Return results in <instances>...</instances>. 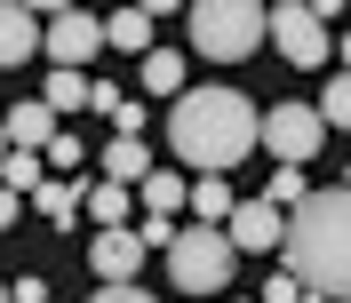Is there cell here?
Listing matches in <instances>:
<instances>
[{"label":"cell","instance_id":"20","mask_svg":"<svg viewBox=\"0 0 351 303\" xmlns=\"http://www.w3.org/2000/svg\"><path fill=\"white\" fill-rule=\"evenodd\" d=\"M0 184H8V192H40V184H48L40 152H8V160H0Z\"/></svg>","mask_w":351,"mask_h":303},{"label":"cell","instance_id":"27","mask_svg":"<svg viewBox=\"0 0 351 303\" xmlns=\"http://www.w3.org/2000/svg\"><path fill=\"white\" fill-rule=\"evenodd\" d=\"M16 216H24V192H8V184H0V232H16Z\"/></svg>","mask_w":351,"mask_h":303},{"label":"cell","instance_id":"10","mask_svg":"<svg viewBox=\"0 0 351 303\" xmlns=\"http://www.w3.org/2000/svg\"><path fill=\"white\" fill-rule=\"evenodd\" d=\"M88 263H96V280H104V287H136V271H144V239H136V223H120V232H96Z\"/></svg>","mask_w":351,"mask_h":303},{"label":"cell","instance_id":"12","mask_svg":"<svg viewBox=\"0 0 351 303\" xmlns=\"http://www.w3.org/2000/svg\"><path fill=\"white\" fill-rule=\"evenodd\" d=\"M144 175H152L144 136H112V144H104V184H144Z\"/></svg>","mask_w":351,"mask_h":303},{"label":"cell","instance_id":"29","mask_svg":"<svg viewBox=\"0 0 351 303\" xmlns=\"http://www.w3.org/2000/svg\"><path fill=\"white\" fill-rule=\"evenodd\" d=\"M335 48H343V72H351V32H343V40H335Z\"/></svg>","mask_w":351,"mask_h":303},{"label":"cell","instance_id":"7","mask_svg":"<svg viewBox=\"0 0 351 303\" xmlns=\"http://www.w3.org/2000/svg\"><path fill=\"white\" fill-rule=\"evenodd\" d=\"M96 48H112L104 16H88V8H56V16H48V56H56V72H80Z\"/></svg>","mask_w":351,"mask_h":303},{"label":"cell","instance_id":"24","mask_svg":"<svg viewBox=\"0 0 351 303\" xmlns=\"http://www.w3.org/2000/svg\"><path fill=\"white\" fill-rule=\"evenodd\" d=\"M40 160H48V168H80L88 152H80V136H56V144H48V152H40Z\"/></svg>","mask_w":351,"mask_h":303},{"label":"cell","instance_id":"30","mask_svg":"<svg viewBox=\"0 0 351 303\" xmlns=\"http://www.w3.org/2000/svg\"><path fill=\"white\" fill-rule=\"evenodd\" d=\"M0 160H8V120H0Z\"/></svg>","mask_w":351,"mask_h":303},{"label":"cell","instance_id":"11","mask_svg":"<svg viewBox=\"0 0 351 303\" xmlns=\"http://www.w3.org/2000/svg\"><path fill=\"white\" fill-rule=\"evenodd\" d=\"M0 120H8V152H48V144H56V112H48V96H24V104H8Z\"/></svg>","mask_w":351,"mask_h":303},{"label":"cell","instance_id":"22","mask_svg":"<svg viewBox=\"0 0 351 303\" xmlns=\"http://www.w3.org/2000/svg\"><path fill=\"white\" fill-rule=\"evenodd\" d=\"M319 120L328 128H351V72H335V88L319 96Z\"/></svg>","mask_w":351,"mask_h":303},{"label":"cell","instance_id":"4","mask_svg":"<svg viewBox=\"0 0 351 303\" xmlns=\"http://www.w3.org/2000/svg\"><path fill=\"white\" fill-rule=\"evenodd\" d=\"M232 263H240L232 232H216V223H184L176 247H168V287H184V295H216V287H232Z\"/></svg>","mask_w":351,"mask_h":303},{"label":"cell","instance_id":"18","mask_svg":"<svg viewBox=\"0 0 351 303\" xmlns=\"http://www.w3.org/2000/svg\"><path fill=\"white\" fill-rule=\"evenodd\" d=\"M144 88H152V96H184V56H176V48H152V56H144Z\"/></svg>","mask_w":351,"mask_h":303},{"label":"cell","instance_id":"6","mask_svg":"<svg viewBox=\"0 0 351 303\" xmlns=\"http://www.w3.org/2000/svg\"><path fill=\"white\" fill-rule=\"evenodd\" d=\"M271 48H280L295 72H319V64L335 56L328 16H319V8H304V0H280V8H271Z\"/></svg>","mask_w":351,"mask_h":303},{"label":"cell","instance_id":"3","mask_svg":"<svg viewBox=\"0 0 351 303\" xmlns=\"http://www.w3.org/2000/svg\"><path fill=\"white\" fill-rule=\"evenodd\" d=\"M263 32H271V8H256V0H199V8H192V48L208 56V64L256 56Z\"/></svg>","mask_w":351,"mask_h":303},{"label":"cell","instance_id":"2","mask_svg":"<svg viewBox=\"0 0 351 303\" xmlns=\"http://www.w3.org/2000/svg\"><path fill=\"white\" fill-rule=\"evenodd\" d=\"M287 271L304 280L311 303H351V192H311L287 216Z\"/></svg>","mask_w":351,"mask_h":303},{"label":"cell","instance_id":"1","mask_svg":"<svg viewBox=\"0 0 351 303\" xmlns=\"http://www.w3.org/2000/svg\"><path fill=\"white\" fill-rule=\"evenodd\" d=\"M168 144L176 160H192L199 175H232L247 152L263 144V112L247 104L240 88H184L168 112Z\"/></svg>","mask_w":351,"mask_h":303},{"label":"cell","instance_id":"8","mask_svg":"<svg viewBox=\"0 0 351 303\" xmlns=\"http://www.w3.org/2000/svg\"><path fill=\"white\" fill-rule=\"evenodd\" d=\"M223 232H232V247H240V256H271V247H287V216L271 208V199H240Z\"/></svg>","mask_w":351,"mask_h":303},{"label":"cell","instance_id":"32","mask_svg":"<svg viewBox=\"0 0 351 303\" xmlns=\"http://www.w3.org/2000/svg\"><path fill=\"white\" fill-rule=\"evenodd\" d=\"M0 303H8V280H0Z\"/></svg>","mask_w":351,"mask_h":303},{"label":"cell","instance_id":"23","mask_svg":"<svg viewBox=\"0 0 351 303\" xmlns=\"http://www.w3.org/2000/svg\"><path fill=\"white\" fill-rule=\"evenodd\" d=\"M263 303H311V295H304L295 271H271V280H263Z\"/></svg>","mask_w":351,"mask_h":303},{"label":"cell","instance_id":"16","mask_svg":"<svg viewBox=\"0 0 351 303\" xmlns=\"http://www.w3.org/2000/svg\"><path fill=\"white\" fill-rule=\"evenodd\" d=\"M232 208H240V199H232V184H223V175H199V184H192V216H199V223H216V232H223V223H232Z\"/></svg>","mask_w":351,"mask_h":303},{"label":"cell","instance_id":"15","mask_svg":"<svg viewBox=\"0 0 351 303\" xmlns=\"http://www.w3.org/2000/svg\"><path fill=\"white\" fill-rule=\"evenodd\" d=\"M104 40L128 48V56H152V8H120V16H104Z\"/></svg>","mask_w":351,"mask_h":303},{"label":"cell","instance_id":"21","mask_svg":"<svg viewBox=\"0 0 351 303\" xmlns=\"http://www.w3.org/2000/svg\"><path fill=\"white\" fill-rule=\"evenodd\" d=\"M263 199H271V208H280V216H295V208H304V199H311V184H304V168H271V192H263Z\"/></svg>","mask_w":351,"mask_h":303},{"label":"cell","instance_id":"14","mask_svg":"<svg viewBox=\"0 0 351 303\" xmlns=\"http://www.w3.org/2000/svg\"><path fill=\"white\" fill-rule=\"evenodd\" d=\"M32 208H40L48 223H72V216L88 208V184H72V175H48L40 192H32Z\"/></svg>","mask_w":351,"mask_h":303},{"label":"cell","instance_id":"25","mask_svg":"<svg viewBox=\"0 0 351 303\" xmlns=\"http://www.w3.org/2000/svg\"><path fill=\"white\" fill-rule=\"evenodd\" d=\"M112 136H144V104H136V96H128L120 112H112Z\"/></svg>","mask_w":351,"mask_h":303},{"label":"cell","instance_id":"9","mask_svg":"<svg viewBox=\"0 0 351 303\" xmlns=\"http://www.w3.org/2000/svg\"><path fill=\"white\" fill-rule=\"evenodd\" d=\"M40 8H24V0H0V72H16V64H32L48 48V32H40Z\"/></svg>","mask_w":351,"mask_h":303},{"label":"cell","instance_id":"5","mask_svg":"<svg viewBox=\"0 0 351 303\" xmlns=\"http://www.w3.org/2000/svg\"><path fill=\"white\" fill-rule=\"evenodd\" d=\"M319 144H328L319 104H271L263 112V152H271V168H304V160H319Z\"/></svg>","mask_w":351,"mask_h":303},{"label":"cell","instance_id":"31","mask_svg":"<svg viewBox=\"0 0 351 303\" xmlns=\"http://www.w3.org/2000/svg\"><path fill=\"white\" fill-rule=\"evenodd\" d=\"M232 303H263V295H232Z\"/></svg>","mask_w":351,"mask_h":303},{"label":"cell","instance_id":"26","mask_svg":"<svg viewBox=\"0 0 351 303\" xmlns=\"http://www.w3.org/2000/svg\"><path fill=\"white\" fill-rule=\"evenodd\" d=\"M8 295H16V303H48V280H40V271H24V280L8 287Z\"/></svg>","mask_w":351,"mask_h":303},{"label":"cell","instance_id":"17","mask_svg":"<svg viewBox=\"0 0 351 303\" xmlns=\"http://www.w3.org/2000/svg\"><path fill=\"white\" fill-rule=\"evenodd\" d=\"M48 112H56V120H64V112H88L96 104V80H80V72H48Z\"/></svg>","mask_w":351,"mask_h":303},{"label":"cell","instance_id":"19","mask_svg":"<svg viewBox=\"0 0 351 303\" xmlns=\"http://www.w3.org/2000/svg\"><path fill=\"white\" fill-rule=\"evenodd\" d=\"M88 216L104 223V232H120L128 223V184H88Z\"/></svg>","mask_w":351,"mask_h":303},{"label":"cell","instance_id":"13","mask_svg":"<svg viewBox=\"0 0 351 303\" xmlns=\"http://www.w3.org/2000/svg\"><path fill=\"white\" fill-rule=\"evenodd\" d=\"M176 208H192V184H184L176 168H152V175H144V216L176 223Z\"/></svg>","mask_w":351,"mask_h":303},{"label":"cell","instance_id":"28","mask_svg":"<svg viewBox=\"0 0 351 303\" xmlns=\"http://www.w3.org/2000/svg\"><path fill=\"white\" fill-rule=\"evenodd\" d=\"M88 303H152V295H144V287H96Z\"/></svg>","mask_w":351,"mask_h":303}]
</instances>
